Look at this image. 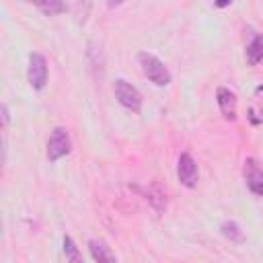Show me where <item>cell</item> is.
<instances>
[{
  "instance_id": "cell-2",
  "label": "cell",
  "mask_w": 263,
  "mask_h": 263,
  "mask_svg": "<svg viewBox=\"0 0 263 263\" xmlns=\"http://www.w3.org/2000/svg\"><path fill=\"white\" fill-rule=\"evenodd\" d=\"M113 92H115V99H117V103H119L121 107L134 111V113H140V111H142V95H140V90H138L134 84H129L127 80L117 78L115 84H113Z\"/></svg>"
},
{
  "instance_id": "cell-15",
  "label": "cell",
  "mask_w": 263,
  "mask_h": 263,
  "mask_svg": "<svg viewBox=\"0 0 263 263\" xmlns=\"http://www.w3.org/2000/svg\"><path fill=\"white\" fill-rule=\"evenodd\" d=\"M230 2H232V0H214V4H216L218 8H226V6H230Z\"/></svg>"
},
{
  "instance_id": "cell-7",
  "label": "cell",
  "mask_w": 263,
  "mask_h": 263,
  "mask_svg": "<svg viewBox=\"0 0 263 263\" xmlns=\"http://www.w3.org/2000/svg\"><path fill=\"white\" fill-rule=\"evenodd\" d=\"M216 103L220 107V113L224 115V119L234 121L236 119V97L230 88L226 86H218L216 90Z\"/></svg>"
},
{
  "instance_id": "cell-12",
  "label": "cell",
  "mask_w": 263,
  "mask_h": 263,
  "mask_svg": "<svg viewBox=\"0 0 263 263\" xmlns=\"http://www.w3.org/2000/svg\"><path fill=\"white\" fill-rule=\"evenodd\" d=\"M152 205H154V210L156 212H162L164 208H166V197H164V191L158 187V185H152L150 189H148V197H146Z\"/></svg>"
},
{
  "instance_id": "cell-9",
  "label": "cell",
  "mask_w": 263,
  "mask_h": 263,
  "mask_svg": "<svg viewBox=\"0 0 263 263\" xmlns=\"http://www.w3.org/2000/svg\"><path fill=\"white\" fill-rule=\"evenodd\" d=\"M31 4H35L43 14L47 16H55V14H64L68 10L66 0H31Z\"/></svg>"
},
{
  "instance_id": "cell-5",
  "label": "cell",
  "mask_w": 263,
  "mask_h": 263,
  "mask_svg": "<svg viewBox=\"0 0 263 263\" xmlns=\"http://www.w3.org/2000/svg\"><path fill=\"white\" fill-rule=\"evenodd\" d=\"M197 175H199V171H197L195 158L189 152H183L177 162V177H179L181 185H185L187 189H193L197 185Z\"/></svg>"
},
{
  "instance_id": "cell-11",
  "label": "cell",
  "mask_w": 263,
  "mask_h": 263,
  "mask_svg": "<svg viewBox=\"0 0 263 263\" xmlns=\"http://www.w3.org/2000/svg\"><path fill=\"white\" fill-rule=\"evenodd\" d=\"M247 62L251 66H257L263 62V35H253V39L247 45Z\"/></svg>"
},
{
  "instance_id": "cell-14",
  "label": "cell",
  "mask_w": 263,
  "mask_h": 263,
  "mask_svg": "<svg viewBox=\"0 0 263 263\" xmlns=\"http://www.w3.org/2000/svg\"><path fill=\"white\" fill-rule=\"evenodd\" d=\"M2 121H4V125H8V121H10V111H8V105L6 103L2 105Z\"/></svg>"
},
{
  "instance_id": "cell-10",
  "label": "cell",
  "mask_w": 263,
  "mask_h": 263,
  "mask_svg": "<svg viewBox=\"0 0 263 263\" xmlns=\"http://www.w3.org/2000/svg\"><path fill=\"white\" fill-rule=\"evenodd\" d=\"M220 232H222L224 238H228V240L234 242V245H242V242H245V232L240 230V226H238L234 220L222 222V224H220Z\"/></svg>"
},
{
  "instance_id": "cell-13",
  "label": "cell",
  "mask_w": 263,
  "mask_h": 263,
  "mask_svg": "<svg viewBox=\"0 0 263 263\" xmlns=\"http://www.w3.org/2000/svg\"><path fill=\"white\" fill-rule=\"evenodd\" d=\"M62 245H64V255H66V259H68V261H72V263H80V261H82V255H80V251H78L76 242L72 240V236L64 234Z\"/></svg>"
},
{
  "instance_id": "cell-3",
  "label": "cell",
  "mask_w": 263,
  "mask_h": 263,
  "mask_svg": "<svg viewBox=\"0 0 263 263\" xmlns=\"http://www.w3.org/2000/svg\"><path fill=\"white\" fill-rule=\"evenodd\" d=\"M72 144H70V136L66 127H53L49 138H47V160L55 162L60 158H64L70 152Z\"/></svg>"
},
{
  "instance_id": "cell-8",
  "label": "cell",
  "mask_w": 263,
  "mask_h": 263,
  "mask_svg": "<svg viewBox=\"0 0 263 263\" xmlns=\"http://www.w3.org/2000/svg\"><path fill=\"white\" fill-rule=\"evenodd\" d=\"M88 251H90V257L95 259V261H99V263H111V261H115V255L109 251V247L103 242V240H99V238H90L88 240Z\"/></svg>"
},
{
  "instance_id": "cell-4",
  "label": "cell",
  "mask_w": 263,
  "mask_h": 263,
  "mask_svg": "<svg viewBox=\"0 0 263 263\" xmlns=\"http://www.w3.org/2000/svg\"><path fill=\"white\" fill-rule=\"evenodd\" d=\"M27 80L31 84V88L41 90L47 84V60L45 55L33 51L29 55V66H27Z\"/></svg>"
},
{
  "instance_id": "cell-1",
  "label": "cell",
  "mask_w": 263,
  "mask_h": 263,
  "mask_svg": "<svg viewBox=\"0 0 263 263\" xmlns=\"http://www.w3.org/2000/svg\"><path fill=\"white\" fill-rule=\"evenodd\" d=\"M138 64L144 72V76L154 82L156 86H166L171 84V72L168 68L164 66V62H160L154 53H148V51H140L138 53Z\"/></svg>"
},
{
  "instance_id": "cell-6",
  "label": "cell",
  "mask_w": 263,
  "mask_h": 263,
  "mask_svg": "<svg viewBox=\"0 0 263 263\" xmlns=\"http://www.w3.org/2000/svg\"><path fill=\"white\" fill-rule=\"evenodd\" d=\"M245 183L253 195L263 197V168L255 158L245 160Z\"/></svg>"
},
{
  "instance_id": "cell-16",
  "label": "cell",
  "mask_w": 263,
  "mask_h": 263,
  "mask_svg": "<svg viewBox=\"0 0 263 263\" xmlns=\"http://www.w3.org/2000/svg\"><path fill=\"white\" fill-rule=\"evenodd\" d=\"M125 0H107V6L109 8H115V6H119V4H123Z\"/></svg>"
}]
</instances>
